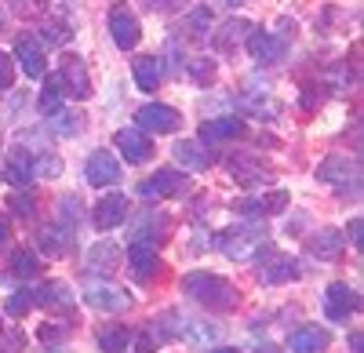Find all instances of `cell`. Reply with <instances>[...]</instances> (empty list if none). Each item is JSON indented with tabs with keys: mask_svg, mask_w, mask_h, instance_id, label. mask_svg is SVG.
<instances>
[{
	"mask_svg": "<svg viewBox=\"0 0 364 353\" xmlns=\"http://www.w3.org/2000/svg\"><path fill=\"white\" fill-rule=\"evenodd\" d=\"M58 84H63V92L73 95V99H87L91 95V77H87V66L80 55H63V63H58Z\"/></svg>",
	"mask_w": 364,
	"mask_h": 353,
	"instance_id": "5b68a950",
	"label": "cell"
},
{
	"mask_svg": "<svg viewBox=\"0 0 364 353\" xmlns=\"http://www.w3.org/2000/svg\"><path fill=\"white\" fill-rule=\"evenodd\" d=\"M245 121L240 116H211V121H204L200 128H197V139L200 142H230V139H245Z\"/></svg>",
	"mask_w": 364,
	"mask_h": 353,
	"instance_id": "7c38bea8",
	"label": "cell"
},
{
	"mask_svg": "<svg viewBox=\"0 0 364 353\" xmlns=\"http://www.w3.org/2000/svg\"><path fill=\"white\" fill-rule=\"evenodd\" d=\"M328 342H331V335H328L324 328H317V325H302V328L291 332L288 349H291V353H324Z\"/></svg>",
	"mask_w": 364,
	"mask_h": 353,
	"instance_id": "d6986e66",
	"label": "cell"
},
{
	"mask_svg": "<svg viewBox=\"0 0 364 353\" xmlns=\"http://www.w3.org/2000/svg\"><path fill=\"white\" fill-rule=\"evenodd\" d=\"M171 153H175V161L182 168H190V171H204V168L215 164V157H211V150H208L200 139H178L171 146Z\"/></svg>",
	"mask_w": 364,
	"mask_h": 353,
	"instance_id": "5bb4252c",
	"label": "cell"
},
{
	"mask_svg": "<svg viewBox=\"0 0 364 353\" xmlns=\"http://www.w3.org/2000/svg\"><path fill=\"white\" fill-rule=\"evenodd\" d=\"M360 310V295L350 288V284H328V291H324V313H328V320H350V313H357Z\"/></svg>",
	"mask_w": 364,
	"mask_h": 353,
	"instance_id": "ba28073f",
	"label": "cell"
},
{
	"mask_svg": "<svg viewBox=\"0 0 364 353\" xmlns=\"http://www.w3.org/2000/svg\"><path fill=\"white\" fill-rule=\"evenodd\" d=\"M48 116H51V131H58V135H77V121H73V113L55 109V113H48Z\"/></svg>",
	"mask_w": 364,
	"mask_h": 353,
	"instance_id": "1f68e13d",
	"label": "cell"
},
{
	"mask_svg": "<svg viewBox=\"0 0 364 353\" xmlns=\"http://www.w3.org/2000/svg\"><path fill=\"white\" fill-rule=\"evenodd\" d=\"M128 342H132V332L120 328V325H109V328L99 332V349H102V353H124Z\"/></svg>",
	"mask_w": 364,
	"mask_h": 353,
	"instance_id": "83f0119b",
	"label": "cell"
},
{
	"mask_svg": "<svg viewBox=\"0 0 364 353\" xmlns=\"http://www.w3.org/2000/svg\"><path fill=\"white\" fill-rule=\"evenodd\" d=\"M240 215L248 219H269V215H281L288 208V193L277 190V193H262V197H248V200H237Z\"/></svg>",
	"mask_w": 364,
	"mask_h": 353,
	"instance_id": "9a60e30c",
	"label": "cell"
},
{
	"mask_svg": "<svg viewBox=\"0 0 364 353\" xmlns=\"http://www.w3.org/2000/svg\"><path fill=\"white\" fill-rule=\"evenodd\" d=\"M360 229H364V219L357 215V219L350 222V241H353V248H360V241H364V237H360Z\"/></svg>",
	"mask_w": 364,
	"mask_h": 353,
	"instance_id": "74e56055",
	"label": "cell"
},
{
	"mask_svg": "<svg viewBox=\"0 0 364 353\" xmlns=\"http://www.w3.org/2000/svg\"><path fill=\"white\" fill-rule=\"evenodd\" d=\"M171 4H175V0H149V8H157V11L161 8H171Z\"/></svg>",
	"mask_w": 364,
	"mask_h": 353,
	"instance_id": "60d3db41",
	"label": "cell"
},
{
	"mask_svg": "<svg viewBox=\"0 0 364 353\" xmlns=\"http://www.w3.org/2000/svg\"><path fill=\"white\" fill-rule=\"evenodd\" d=\"M132 77L135 84L142 87V92H157L161 80H164V66H161V58L157 55H142L132 63Z\"/></svg>",
	"mask_w": 364,
	"mask_h": 353,
	"instance_id": "44dd1931",
	"label": "cell"
},
{
	"mask_svg": "<svg viewBox=\"0 0 364 353\" xmlns=\"http://www.w3.org/2000/svg\"><path fill=\"white\" fill-rule=\"evenodd\" d=\"M11 84H15V63H11V55L0 51V92H8Z\"/></svg>",
	"mask_w": 364,
	"mask_h": 353,
	"instance_id": "836d02e7",
	"label": "cell"
},
{
	"mask_svg": "<svg viewBox=\"0 0 364 353\" xmlns=\"http://www.w3.org/2000/svg\"><path fill=\"white\" fill-rule=\"evenodd\" d=\"M117 262H120V251L113 244H95L87 251V270L91 273H113Z\"/></svg>",
	"mask_w": 364,
	"mask_h": 353,
	"instance_id": "4316f807",
	"label": "cell"
},
{
	"mask_svg": "<svg viewBox=\"0 0 364 353\" xmlns=\"http://www.w3.org/2000/svg\"><path fill=\"white\" fill-rule=\"evenodd\" d=\"M139 353H154V339H149L146 332L139 335Z\"/></svg>",
	"mask_w": 364,
	"mask_h": 353,
	"instance_id": "f35d334b",
	"label": "cell"
},
{
	"mask_svg": "<svg viewBox=\"0 0 364 353\" xmlns=\"http://www.w3.org/2000/svg\"><path fill=\"white\" fill-rule=\"evenodd\" d=\"M135 124L149 135H171V131H178L182 128V116H178V109H171V106H164V102H146L139 113H135Z\"/></svg>",
	"mask_w": 364,
	"mask_h": 353,
	"instance_id": "3957f363",
	"label": "cell"
},
{
	"mask_svg": "<svg viewBox=\"0 0 364 353\" xmlns=\"http://www.w3.org/2000/svg\"><path fill=\"white\" fill-rule=\"evenodd\" d=\"M128 266H132V273H135L139 281H154V277L161 273V255H157L154 244L135 241V244L128 248Z\"/></svg>",
	"mask_w": 364,
	"mask_h": 353,
	"instance_id": "e0dca14e",
	"label": "cell"
},
{
	"mask_svg": "<svg viewBox=\"0 0 364 353\" xmlns=\"http://www.w3.org/2000/svg\"><path fill=\"white\" fill-rule=\"evenodd\" d=\"M109 37H113L117 48H124V51H132L139 44L142 26H139V18H135V11L128 4H113L109 8Z\"/></svg>",
	"mask_w": 364,
	"mask_h": 353,
	"instance_id": "277c9868",
	"label": "cell"
},
{
	"mask_svg": "<svg viewBox=\"0 0 364 353\" xmlns=\"http://www.w3.org/2000/svg\"><path fill=\"white\" fill-rule=\"evenodd\" d=\"M8 237H11V229H8V219H4V215H0V248H4V244H8Z\"/></svg>",
	"mask_w": 364,
	"mask_h": 353,
	"instance_id": "ab89813d",
	"label": "cell"
},
{
	"mask_svg": "<svg viewBox=\"0 0 364 353\" xmlns=\"http://www.w3.org/2000/svg\"><path fill=\"white\" fill-rule=\"evenodd\" d=\"M248 22L245 18H230L226 26H223V33H215V40H219V48H230V44H240V40H245L248 37Z\"/></svg>",
	"mask_w": 364,
	"mask_h": 353,
	"instance_id": "f546056e",
	"label": "cell"
},
{
	"mask_svg": "<svg viewBox=\"0 0 364 353\" xmlns=\"http://www.w3.org/2000/svg\"><path fill=\"white\" fill-rule=\"evenodd\" d=\"M211 353H240V349H233V346H215Z\"/></svg>",
	"mask_w": 364,
	"mask_h": 353,
	"instance_id": "7bdbcfd3",
	"label": "cell"
},
{
	"mask_svg": "<svg viewBox=\"0 0 364 353\" xmlns=\"http://www.w3.org/2000/svg\"><path fill=\"white\" fill-rule=\"evenodd\" d=\"M230 4H245V0H230Z\"/></svg>",
	"mask_w": 364,
	"mask_h": 353,
	"instance_id": "bcb514c9",
	"label": "cell"
},
{
	"mask_svg": "<svg viewBox=\"0 0 364 353\" xmlns=\"http://www.w3.org/2000/svg\"><path fill=\"white\" fill-rule=\"evenodd\" d=\"M182 190H186V175L175 171V168H161L154 179L139 186V193H142L146 200H164V197H175V193H182Z\"/></svg>",
	"mask_w": 364,
	"mask_h": 353,
	"instance_id": "8fae6325",
	"label": "cell"
},
{
	"mask_svg": "<svg viewBox=\"0 0 364 353\" xmlns=\"http://www.w3.org/2000/svg\"><path fill=\"white\" fill-rule=\"evenodd\" d=\"M245 44H248V55L255 58L259 66H273V63L284 55V44L273 37V33H266V29H248Z\"/></svg>",
	"mask_w": 364,
	"mask_h": 353,
	"instance_id": "4fadbf2b",
	"label": "cell"
},
{
	"mask_svg": "<svg viewBox=\"0 0 364 353\" xmlns=\"http://www.w3.org/2000/svg\"><path fill=\"white\" fill-rule=\"evenodd\" d=\"M182 291H186L193 303H200L204 310H215V313H226V310L237 306V288L219 273H200V270L186 273L182 277Z\"/></svg>",
	"mask_w": 364,
	"mask_h": 353,
	"instance_id": "6da1fadb",
	"label": "cell"
},
{
	"mask_svg": "<svg viewBox=\"0 0 364 353\" xmlns=\"http://www.w3.org/2000/svg\"><path fill=\"white\" fill-rule=\"evenodd\" d=\"M128 215V197L124 193H106L99 204H95V215H91V222H95V229H117L120 222H124Z\"/></svg>",
	"mask_w": 364,
	"mask_h": 353,
	"instance_id": "2e32d148",
	"label": "cell"
},
{
	"mask_svg": "<svg viewBox=\"0 0 364 353\" xmlns=\"http://www.w3.org/2000/svg\"><path fill=\"white\" fill-rule=\"evenodd\" d=\"M33 171H37V175H44V179H51V175L63 171V161H58L55 153H44L41 161H33Z\"/></svg>",
	"mask_w": 364,
	"mask_h": 353,
	"instance_id": "d6a6232c",
	"label": "cell"
},
{
	"mask_svg": "<svg viewBox=\"0 0 364 353\" xmlns=\"http://www.w3.org/2000/svg\"><path fill=\"white\" fill-rule=\"evenodd\" d=\"M29 310H33V291H15V295L4 303V313L8 317H22V313H29Z\"/></svg>",
	"mask_w": 364,
	"mask_h": 353,
	"instance_id": "4dcf8cb0",
	"label": "cell"
},
{
	"mask_svg": "<svg viewBox=\"0 0 364 353\" xmlns=\"http://www.w3.org/2000/svg\"><path fill=\"white\" fill-rule=\"evenodd\" d=\"M113 146L120 150V157H124L128 164H146L149 157H154V142H149V135L142 128H124L117 131Z\"/></svg>",
	"mask_w": 364,
	"mask_h": 353,
	"instance_id": "9c48e42d",
	"label": "cell"
},
{
	"mask_svg": "<svg viewBox=\"0 0 364 353\" xmlns=\"http://www.w3.org/2000/svg\"><path fill=\"white\" fill-rule=\"evenodd\" d=\"M11 273L15 277H22V281H29V277H37L41 273V259L29 251V248H18L15 255H11Z\"/></svg>",
	"mask_w": 364,
	"mask_h": 353,
	"instance_id": "f1b7e54d",
	"label": "cell"
},
{
	"mask_svg": "<svg viewBox=\"0 0 364 353\" xmlns=\"http://www.w3.org/2000/svg\"><path fill=\"white\" fill-rule=\"evenodd\" d=\"M230 171H233V179L245 183V186H262L269 179V168L262 161H252V157H233L230 161Z\"/></svg>",
	"mask_w": 364,
	"mask_h": 353,
	"instance_id": "cb8c5ba5",
	"label": "cell"
},
{
	"mask_svg": "<svg viewBox=\"0 0 364 353\" xmlns=\"http://www.w3.org/2000/svg\"><path fill=\"white\" fill-rule=\"evenodd\" d=\"M259 353H273V346H262V349H259Z\"/></svg>",
	"mask_w": 364,
	"mask_h": 353,
	"instance_id": "ee69618b",
	"label": "cell"
},
{
	"mask_svg": "<svg viewBox=\"0 0 364 353\" xmlns=\"http://www.w3.org/2000/svg\"><path fill=\"white\" fill-rule=\"evenodd\" d=\"M66 335H70V328H51V325H44V328L37 332V339H41V342H48V346H55V342H63Z\"/></svg>",
	"mask_w": 364,
	"mask_h": 353,
	"instance_id": "d590c367",
	"label": "cell"
},
{
	"mask_svg": "<svg viewBox=\"0 0 364 353\" xmlns=\"http://www.w3.org/2000/svg\"><path fill=\"white\" fill-rule=\"evenodd\" d=\"M84 303L91 310H102V313H124V310H132V295L124 288H117V284H87L84 288Z\"/></svg>",
	"mask_w": 364,
	"mask_h": 353,
	"instance_id": "8992f818",
	"label": "cell"
},
{
	"mask_svg": "<svg viewBox=\"0 0 364 353\" xmlns=\"http://www.w3.org/2000/svg\"><path fill=\"white\" fill-rule=\"evenodd\" d=\"M4 179H8L11 186H29V183L37 179L29 150H11V153H8V161H4Z\"/></svg>",
	"mask_w": 364,
	"mask_h": 353,
	"instance_id": "7402d4cb",
	"label": "cell"
},
{
	"mask_svg": "<svg viewBox=\"0 0 364 353\" xmlns=\"http://www.w3.org/2000/svg\"><path fill=\"white\" fill-rule=\"evenodd\" d=\"M8 204H11L15 215H33V197H26V193H15Z\"/></svg>",
	"mask_w": 364,
	"mask_h": 353,
	"instance_id": "8d00e7d4",
	"label": "cell"
},
{
	"mask_svg": "<svg viewBox=\"0 0 364 353\" xmlns=\"http://www.w3.org/2000/svg\"><path fill=\"white\" fill-rule=\"evenodd\" d=\"M343 233L339 229H321L317 237H310V255H317V259H339L343 255Z\"/></svg>",
	"mask_w": 364,
	"mask_h": 353,
	"instance_id": "484cf974",
	"label": "cell"
},
{
	"mask_svg": "<svg viewBox=\"0 0 364 353\" xmlns=\"http://www.w3.org/2000/svg\"><path fill=\"white\" fill-rule=\"evenodd\" d=\"M269 255H273V259H269V262H262V266L255 270V277H259L262 284H288V281H295V277H299L295 259L277 255V251H269Z\"/></svg>",
	"mask_w": 364,
	"mask_h": 353,
	"instance_id": "ac0fdd59",
	"label": "cell"
},
{
	"mask_svg": "<svg viewBox=\"0 0 364 353\" xmlns=\"http://www.w3.org/2000/svg\"><path fill=\"white\" fill-rule=\"evenodd\" d=\"M33 306H48V310H70L73 306V295L63 281H48L33 291Z\"/></svg>",
	"mask_w": 364,
	"mask_h": 353,
	"instance_id": "603a6c76",
	"label": "cell"
},
{
	"mask_svg": "<svg viewBox=\"0 0 364 353\" xmlns=\"http://www.w3.org/2000/svg\"><path fill=\"white\" fill-rule=\"evenodd\" d=\"M15 58H18V66H22V73H26L29 80H44V77H48L44 48H41V40H37V37L22 33V37L15 40Z\"/></svg>",
	"mask_w": 364,
	"mask_h": 353,
	"instance_id": "52a82bcc",
	"label": "cell"
},
{
	"mask_svg": "<svg viewBox=\"0 0 364 353\" xmlns=\"http://www.w3.org/2000/svg\"><path fill=\"white\" fill-rule=\"evenodd\" d=\"M186 26L193 29V37H200V33H204V29L211 26V11H208V8H197V11L190 15V22H186Z\"/></svg>",
	"mask_w": 364,
	"mask_h": 353,
	"instance_id": "e575fe53",
	"label": "cell"
},
{
	"mask_svg": "<svg viewBox=\"0 0 364 353\" xmlns=\"http://www.w3.org/2000/svg\"><path fill=\"white\" fill-rule=\"evenodd\" d=\"M262 248H266V229H259V226H240V229H223L219 233V251L226 259L245 262V259H255Z\"/></svg>",
	"mask_w": 364,
	"mask_h": 353,
	"instance_id": "7a4b0ae2",
	"label": "cell"
},
{
	"mask_svg": "<svg viewBox=\"0 0 364 353\" xmlns=\"http://www.w3.org/2000/svg\"><path fill=\"white\" fill-rule=\"evenodd\" d=\"M317 175L324 183H350L353 190L360 186V168H357V161L350 164L346 157H328L321 168H317Z\"/></svg>",
	"mask_w": 364,
	"mask_h": 353,
	"instance_id": "ffe728a7",
	"label": "cell"
},
{
	"mask_svg": "<svg viewBox=\"0 0 364 353\" xmlns=\"http://www.w3.org/2000/svg\"><path fill=\"white\" fill-rule=\"evenodd\" d=\"M84 179H87V186H113L117 179H120V164H117V157L109 153V150H95L87 157V164H84Z\"/></svg>",
	"mask_w": 364,
	"mask_h": 353,
	"instance_id": "30bf717a",
	"label": "cell"
},
{
	"mask_svg": "<svg viewBox=\"0 0 364 353\" xmlns=\"http://www.w3.org/2000/svg\"><path fill=\"white\" fill-rule=\"evenodd\" d=\"M4 18H8V15H4V8H0V26H4Z\"/></svg>",
	"mask_w": 364,
	"mask_h": 353,
	"instance_id": "f6af8a7d",
	"label": "cell"
},
{
	"mask_svg": "<svg viewBox=\"0 0 364 353\" xmlns=\"http://www.w3.org/2000/svg\"><path fill=\"white\" fill-rule=\"evenodd\" d=\"M360 342H364V339H360V332H353V339H350V346H353V353H360Z\"/></svg>",
	"mask_w": 364,
	"mask_h": 353,
	"instance_id": "b9f144b4",
	"label": "cell"
},
{
	"mask_svg": "<svg viewBox=\"0 0 364 353\" xmlns=\"http://www.w3.org/2000/svg\"><path fill=\"white\" fill-rule=\"evenodd\" d=\"M41 248H44L48 255H66V251L73 248V233H70V226H63V222H48V226L41 229Z\"/></svg>",
	"mask_w": 364,
	"mask_h": 353,
	"instance_id": "d4e9b609",
	"label": "cell"
}]
</instances>
